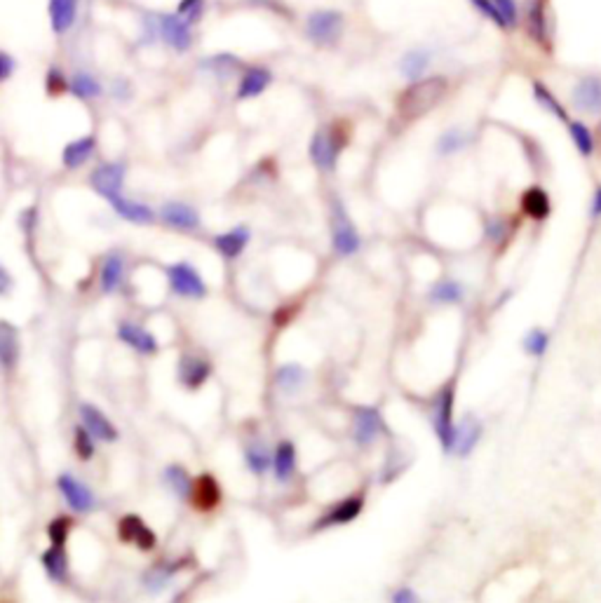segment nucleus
<instances>
[{"instance_id":"f257e3e1","label":"nucleus","mask_w":601,"mask_h":603,"mask_svg":"<svg viewBox=\"0 0 601 603\" xmlns=\"http://www.w3.org/2000/svg\"><path fill=\"white\" fill-rule=\"evenodd\" d=\"M446 89H449V82L442 76H427L414 80L398 97V104H395L398 116L402 117L404 123L420 120V117L437 108L439 101L446 97Z\"/></svg>"},{"instance_id":"f03ea898","label":"nucleus","mask_w":601,"mask_h":603,"mask_svg":"<svg viewBox=\"0 0 601 603\" xmlns=\"http://www.w3.org/2000/svg\"><path fill=\"white\" fill-rule=\"evenodd\" d=\"M351 127L348 120H336L332 125H324L313 135L308 146V155L315 164L317 172L332 174L341 160V153L351 144Z\"/></svg>"},{"instance_id":"7ed1b4c3","label":"nucleus","mask_w":601,"mask_h":603,"mask_svg":"<svg viewBox=\"0 0 601 603\" xmlns=\"http://www.w3.org/2000/svg\"><path fill=\"white\" fill-rule=\"evenodd\" d=\"M455 397H458V385H455V381L451 378V381L442 383V385L435 390V394L430 397V404H427L432 432H435V440H437L439 449H442L446 456H451V449H454Z\"/></svg>"},{"instance_id":"20e7f679","label":"nucleus","mask_w":601,"mask_h":603,"mask_svg":"<svg viewBox=\"0 0 601 603\" xmlns=\"http://www.w3.org/2000/svg\"><path fill=\"white\" fill-rule=\"evenodd\" d=\"M364 507H367V488L345 493L343 498L333 500L315 516V522L310 524V533H327L332 528L351 526L362 516Z\"/></svg>"},{"instance_id":"39448f33","label":"nucleus","mask_w":601,"mask_h":603,"mask_svg":"<svg viewBox=\"0 0 601 603\" xmlns=\"http://www.w3.org/2000/svg\"><path fill=\"white\" fill-rule=\"evenodd\" d=\"M388 434V422L380 406L355 404L351 409V444L357 451H371Z\"/></svg>"},{"instance_id":"423d86ee","label":"nucleus","mask_w":601,"mask_h":603,"mask_svg":"<svg viewBox=\"0 0 601 603\" xmlns=\"http://www.w3.org/2000/svg\"><path fill=\"white\" fill-rule=\"evenodd\" d=\"M54 487H57L59 496L66 503L73 515H92L97 507H99V498H97V493L85 484L82 479H78L76 475H70V472H61L57 475V481H54Z\"/></svg>"},{"instance_id":"0eeeda50","label":"nucleus","mask_w":601,"mask_h":603,"mask_svg":"<svg viewBox=\"0 0 601 603\" xmlns=\"http://www.w3.org/2000/svg\"><path fill=\"white\" fill-rule=\"evenodd\" d=\"M345 17L339 10H315L305 19V35L320 47H333L343 38Z\"/></svg>"},{"instance_id":"6e6552de","label":"nucleus","mask_w":601,"mask_h":603,"mask_svg":"<svg viewBox=\"0 0 601 603\" xmlns=\"http://www.w3.org/2000/svg\"><path fill=\"white\" fill-rule=\"evenodd\" d=\"M167 282L174 296L188 301H202L207 296V282L202 280L200 270L188 261H176V264L167 265Z\"/></svg>"},{"instance_id":"1a4fd4ad","label":"nucleus","mask_w":601,"mask_h":603,"mask_svg":"<svg viewBox=\"0 0 601 603\" xmlns=\"http://www.w3.org/2000/svg\"><path fill=\"white\" fill-rule=\"evenodd\" d=\"M332 246L333 252L343 258L355 256L362 246V237L357 233L355 223L351 221L345 207L341 205V199H333L332 205Z\"/></svg>"},{"instance_id":"9d476101","label":"nucleus","mask_w":601,"mask_h":603,"mask_svg":"<svg viewBox=\"0 0 601 603\" xmlns=\"http://www.w3.org/2000/svg\"><path fill=\"white\" fill-rule=\"evenodd\" d=\"M116 533L117 540H120L123 545L136 547L141 554H148V552L158 550V533H155V531H153L136 512H127V515H123L117 519Z\"/></svg>"},{"instance_id":"9b49d317","label":"nucleus","mask_w":601,"mask_h":603,"mask_svg":"<svg viewBox=\"0 0 601 603\" xmlns=\"http://www.w3.org/2000/svg\"><path fill=\"white\" fill-rule=\"evenodd\" d=\"M214 374V364L198 352H183L176 359V381L186 393H200Z\"/></svg>"},{"instance_id":"f8f14e48","label":"nucleus","mask_w":601,"mask_h":603,"mask_svg":"<svg viewBox=\"0 0 601 603\" xmlns=\"http://www.w3.org/2000/svg\"><path fill=\"white\" fill-rule=\"evenodd\" d=\"M524 29L538 47L552 52V23H549V0H526Z\"/></svg>"},{"instance_id":"ddd939ff","label":"nucleus","mask_w":601,"mask_h":603,"mask_svg":"<svg viewBox=\"0 0 601 603\" xmlns=\"http://www.w3.org/2000/svg\"><path fill=\"white\" fill-rule=\"evenodd\" d=\"M188 566V557H176V559H163V561L153 563L144 571L141 575V587L146 589V594L151 597H158V594L167 592L170 585L174 582V578L179 573H183Z\"/></svg>"},{"instance_id":"4468645a","label":"nucleus","mask_w":601,"mask_h":603,"mask_svg":"<svg viewBox=\"0 0 601 603\" xmlns=\"http://www.w3.org/2000/svg\"><path fill=\"white\" fill-rule=\"evenodd\" d=\"M188 503L193 505V510L200 515H211L221 507L223 488L214 472H200L198 477H193V488H191Z\"/></svg>"},{"instance_id":"2eb2a0df","label":"nucleus","mask_w":601,"mask_h":603,"mask_svg":"<svg viewBox=\"0 0 601 603\" xmlns=\"http://www.w3.org/2000/svg\"><path fill=\"white\" fill-rule=\"evenodd\" d=\"M78 418H80V425L92 434L97 444H116L120 440V432L113 425L111 418L106 416L104 411L97 404H92V402H82L78 406Z\"/></svg>"},{"instance_id":"dca6fc26","label":"nucleus","mask_w":601,"mask_h":603,"mask_svg":"<svg viewBox=\"0 0 601 603\" xmlns=\"http://www.w3.org/2000/svg\"><path fill=\"white\" fill-rule=\"evenodd\" d=\"M482 437H484V425H482V418H477L473 411L463 413L461 421H455V437H454V449H451V456L465 458L473 456L477 451V446L482 444Z\"/></svg>"},{"instance_id":"f3484780","label":"nucleus","mask_w":601,"mask_h":603,"mask_svg":"<svg viewBox=\"0 0 601 603\" xmlns=\"http://www.w3.org/2000/svg\"><path fill=\"white\" fill-rule=\"evenodd\" d=\"M270 475H273L275 484L286 487L292 484L298 475V446L296 441L289 437H282L277 444L273 446V460H270Z\"/></svg>"},{"instance_id":"a211bd4d","label":"nucleus","mask_w":601,"mask_h":603,"mask_svg":"<svg viewBox=\"0 0 601 603\" xmlns=\"http://www.w3.org/2000/svg\"><path fill=\"white\" fill-rule=\"evenodd\" d=\"M275 390L285 399H294L308 385V369L298 362H285L273 371Z\"/></svg>"},{"instance_id":"6ab92c4d","label":"nucleus","mask_w":601,"mask_h":603,"mask_svg":"<svg viewBox=\"0 0 601 603\" xmlns=\"http://www.w3.org/2000/svg\"><path fill=\"white\" fill-rule=\"evenodd\" d=\"M125 176H127L125 164L104 162L89 174V183H92V188L101 195V198L111 199L116 198V195H123Z\"/></svg>"},{"instance_id":"aec40b11","label":"nucleus","mask_w":601,"mask_h":603,"mask_svg":"<svg viewBox=\"0 0 601 603\" xmlns=\"http://www.w3.org/2000/svg\"><path fill=\"white\" fill-rule=\"evenodd\" d=\"M270 460H273V449L268 446V441L263 440L261 434L247 437V441L242 444V463H245L247 472L261 479L270 472Z\"/></svg>"},{"instance_id":"412c9836","label":"nucleus","mask_w":601,"mask_h":603,"mask_svg":"<svg viewBox=\"0 0 601 603\" xmlns=\"http://www.w3.org/2000/svg\"><path fill=\"white\" fill-rule=\"evenodd\" d=\"M117 339L123 340L129 350L139 352L144 357H153V355H158L160 352V340L155 339V334L136 322L117 324Z\"/></svg>"},{"instance_id":"4be33fe9","label":"nucleus","mask_w":601,"mask_h":603,"mask_svg":"<svg viewBox=\"0 0 601 603\" xmlns=\"http://www.w3.org/2000/svg\"><path fill=\"white\" fill-rule=\"evenodd\" d=\"M160 221H164L170 228L183 230V233H193L200 228V214L195 207L172 199L160 207Z\"/></svg>"},{"instance_id":"5701e85b","label":"nucleus","mask_w":601,"mask_h":603,"mask_svg":"<svg viewBox=\"0 0 601 603\" xmlns=\"http://www.w3.org/2000/svg\"><path fill=\"white\" fill-rule=\"evenodd\" d=\"M22 340L17 327L7 320H0V374L7 376L19 366Z\"/></svg>"},{"instance_id":"b1692460","label":"nucleus","mask_w":601,"mask_h":603,"mask_svg":"<svg viewBox=\"0 0 601 603\" xmlns=\"http://www.w3.org/2000/svg\"><path fill=\"white\" fill-rule=\"evenodd\" d=\"M160 35L163 41L176 50V52H186L188 47L193 45V33H191V23L183 22L179 14H163L158 22Z\"/></svg>"},{"instance_id":"393cba45","label":"nucleus","mask_w":601,"mask_h":603,"mask_svg":"<svg viewBox=\"0 0 601 603\" xmlns=\"http://www.w3.org/2000/svg\"><path fill=\"white\" fill-rule=\"evenodd\" d=\"M573 106L583 113H601V76H585L571 92Z\"/></svg>"},{"instance_id":"a878e982","label":"nucleus","mask_w":601,"mask_h":603,"mask_svg":"<svg viewBox=\"0 0 601 603\" xmlns=\"http://www.w3.org/2000/svg\"><path fill=\"white\" fill-rule=\"evenodd\" d=\"M41 566L45 575L54 585H69L70 580V561L66 547H47L41 554Z\"/></svg>"},{"instance_id":"bb28decb","label":"nucleus","mask_w":601,"mask_h":603,"mask_svg":"<svg viewBox=\"0 0 601 603\" xmlns=\"http://www.w3.org/2000/svg\"><path fill=\"white\" fill-rule=\"evenodd\" d=\"M251 240L249 228L245 226H235V228L226 230V233H219L214 237V249L219 252V256H223L226 261H235L245 254L247 245Z\"/></svg>"},{"instance_id":"cd10ccee","label":"nucleus","mask_w":601,"mask_h":603,"mask_svg":"<svg viewBox=\"0 0 601 603\" xmlns=\"http://www.w3.org/2000/svg\"><path fill=\"white\" fill-rule=\"evenodd\" d=\"M270 82H273L270 69H266V66H249V69L242 73V78H239L238 99L245 101L254 99V97H261V94L268 89Z\"/></svg>"},{"instance_id":"c85d7f7f","label":"nucleus","mask_w":601,"mask_h":603,"mask_svg":"<svg viewBox=\"0 0 601 603\" xmlns=\"http://www.w3.org/2000/svg\"><path fill=\"white\" fill-rule=\"evenodd\" d=\"M163 484L176 500L188 503V498H191V488H193V475H191L188 468H183L182 463H170L164 465L163 469Z\"/></svg>"},{"instance_id":"c756f323","label":"nucleus","mask_w":601,"mask_h":603,"mask_svg":"<svg viewBox=\"0 0 601 603\" xmlns=\"http://www.w3.org/2000/svg\"><path fill=\"white\" fill-rule=\"evenodd\" d=\"M47 14H50V29L54 33H69L78 17V0H50L47 3Z\"/></svg>"},{"instance_id":"7c9ffc66","label":"nucleus","mask_w":601,"mask_h":603,"mask_svg":"<svg viewBox=\"0 0 601 603\" xmlns=\"http://www.w3.org/2000/svg\"><path fill=\"white\" fill-rule=\"evenodd\" d=\"M123 280H125V258H123V254L111 252L108 256L104 258V264H101V270H99L101 293H106V296L116 293L117 289L123 287Z\"/></svg>"},{"instance_id":"2f4dec72","label":"nucleus","mask_w":601,"mask_h":603,"mask_svg":"<svg viewBox=\"0 0 601 603\" xmlns=\"http://www.w3.org/2000/svg\"><path fill=\"white\" fill-rule=\"evenodd\" d=\"M113 209L129 223H136V226H148V223L155 221V211L151 209L144 202H136V199H127L123 195H116V198L108 199Z\"/></svg>"},{"instance_id":"473e14b6","label":"nucleus","mask_w":601,"mask_h":603,"mask_svg":"<svg viewBox=\"0 0 601 603\" xmlns=\"http://www.w3.org/2000/svg\"><path fill=\"white\" fill-rule=\"evenodd\" d=\"M521 209L533 221H545L549 217V211H552V202H549V195L545 193L543 188L531 186L521 193Z\"/></svg>"},{"instance_id":"72a5a7b5","label":"nucleus","mask_w":601,"mask_h":603,"mask_svg":"<svg viewBox=\"0 0 601 603\" xmlns=\"http://www.w3.org/2000/svg\"><path fill=\"white\" fill-rule=\"evenodd\" d=\"M94 148H97V139H94L92 135L69 141L64 146V151H61V162H64V167H69V170L82 167V164L92 158Z\"/></svg>"},{"instance_id":"f704fd0d","label":"nucleus","mask_w":601,"mask_h":603,"mask_svg":"<svg viewBox=\"0 0 601 603\" xmlns=\"http://www.w3.org/2000/svg\"><path fill=\"white\" fill-rule=\"evenodd\" d=\"M407 468H408V458L407 453H404V449L398 444H392L386 451L383 463H380L379 484H392V481H398Z\"/></svg>"},{"instance_id":"c9c22d12","label":"nucleus","mask_w":601,"mask_h":603,"mask_svg":"<svg viewBox=\"0 0 601 603\" xmlns=\"http://www.w3.org/2000/svg\"><path fill=\"white\" fill-rule=\"evenodd\" d=\"M427 299L435 305H458L465 301V287L458 280L446 277V280H439L437 284H432Z\"/></svg>"},{"instance_id":"e433bc0d","label":"nucleus","mask_w":601,"mask_h":603,"mask_svg":"<svg viewBox=\"0 0 601 603\" xmlns=\"http://www.w3.org/2000/svg\"><path fill=\"white\" fill-rule=\"evenodd\" d=\"M430 61L432 54L427 52V50H411V52H407L402 57L399 69H402V76L411 78V80H420L423 73L427 70V66H430Z\"/></svg>"},{"instance_id":"4c0bfd02","label":"nucleus","mask_w":601,"mask_h":603,"mask_svg":"<svg viewBox=\"0 0 601 603\" xmlns=\"http://www.w3.org/2000/svg\"><path fill=\"white\" fill-rule=\"evenodd\" d=\"M69 89L73 97H78V99H97V97L104 94L101 82L94 76H89V73H85V70H78L76 76H73V80H70Z\"/></svg>"},{"instance_id":"58836bf2","label":"nucleus","mask_w":601,"mask_h":603,"mask_svg":"<svg viewBox=\"0 0 601 603\" xmlns=\"http://www.w3.org/2000/svg\"><path fill=\"white\" fill-rule=\"evenodd\" d=\"M568 136H571L573 146L578 148V153L583 158H590L592 153H595L596 148L595 135H592V129L585 123H580V120H571V123H568Z\"/></svg>"},{"instance_id":"ea45409f","label":"nucleus","mask_w":601,"mask_h":603,"mask_svg":"<svg viewBox=\"0 0 601 603\" xmlns=\"http://www.w3.org/2000/svg\"><path fill=\"white\" fill-rule=\"evenodd\" d=\"M521 348H524V352L529 355V357L540 359L549 348V334L543 327L529 329L524 336V340H521Z\"/></svg>"},{"instance_id":"a19ab883","label":"nucleus","mask_w":601,"mask_h":603,"mask_svg":"<svg viewBox=\"0 0 601 603\" xmlns=\"http://www.w3.org/2000/svg\"><path fill=\"white\" fill-rule=\"evenodd\" d=\"M73 453H76L80 463H89L97 456V441H94V437L88 430L82 428L80 422L73 428Z\"/></svg>"},{"instance_id":"79ce46f5","label":"nucleus","mask_w":601,"mask_h":603,"mask_svg":"<svg viewBox=\"0 0 601 603\" xmlns=\"http://www.w3.org/2000/svg\"><path fill=\"white\" fill-rule=\"evenodd\" d=\"M70 531H73V522L70 516H54L52 522L47 524V540L52 547H66L70 538Z\"/></svg>"},{"instance_id":"37998d69","label":"nucleus","mask_w":601,"mask_h":603,"mask_svg":"<svg viewBox=\"0 0 601 603\" xmlns=\"http://www.w3.org/2000/svg\"><path fill=\"white\" fill-rule=\"evenodd\" d=\"M533 97H536V101L540 106H543L545 111L552 113L555 117H559V120H567V108L561 106V101L557 99L555 94L549 92L548 88H545L543 82H533Z\"/></svg>"},{"instance_id":"c03bdc74","label":"nucleus","mask_w":601,"mask_h":603,"mask_svg":"<svg viewBox=\"0 0 601 603\" xmlns=\"http://www.w3.org/2000/svg\"><path fill=\"white\" fill-rule=\"evenodd\" d=\"M465 144H467L465 132H463L461 127H451L437 139V153L439 155H454V153L463 151Z\"/></svg>"},{"instance_id":"a18cd8bd","label":"nucleus","mask_w":601,"mask_h":603,"mask_svg":"<svg viewBox=\"0 0 601 603\" xmlns=\"http://www.w3.org/2000/svg\"><path fill=\"white\" fill-rule=\"evenodd\" d=\"M204 66L216 73V76H233L235 70L239 69V59L233 57V54H216V57L207 59Z\"/></svg>"},{"instance_id":"49530a36","label":"nucleus","mask_w":601,"mask_h":603,"mask_svg":"<svg viewBox=\"0 0 601 603\" xmlns=\"http://www.w3.org/2000/svg\"><path fill=\"white\" fill-rule=\"evenodd\" d=\"M204 12V0H179L176 5V14L183 19L186 23H195L202 19Z\"/></svg>"},{"instance_id":"de8ad7c7","label":"nucleus","mask_w":601,"mask_h":603,"mask_svg":"<svg viewBox=\"0 0 601 603\" xmlns=\"http://www.w3.org/2000/svg\"><path fill=\"white\" fill-rule=\"evenodd\" d=\"M514 230V223H508L502 221V218H491L489 223H486V237H489L491 242H505L512 235Z\"/></svg>"},{"instance_id":"09e8293b","label":"nucleus","mask_w":601,"mask_h":603,"mask_svg":"<svg viewBox=\"0 0 601 603\" xmlns=\"http://www.w3.org/2000/svg\"><path fill=\"white\" fill-rule=\"evenodd\" d=\"M45 88L50 97H57V94H61L69 89V82H66L64 73H61L59 66H50V70H47V78H45Z\"/></svg>"},{"instance_id":"8fccbe9b","label":"nucleus","mask_w":601,"mask_h":603,"mask_svg":"<svg viewBox=\"0 0 601 603\" xmlns=\"http://www.w3.org/2000/svg\"><path fill=\"white\" fill-rule=\"evenodd\" d=\"M493 5H496L498 14L505 22V29H512L517 26V17H520V12H517V3L514 0H493Z\"/></svg>"},{"instance_id":"3c124183","label":"nucleus","mask_w":601,"mask_h":603,"mask_svg":"<svg viewBox=\"0 0 601 603\" xmlns=\"http://www.w3.org/2000/svg\"><path fill=\"white\" fill-rule=\"evenodd\" d=\"M470 3H473V5H474V10H477L479 14H484V17L489 19V22H493V23H496L498 29L508 31V29H505V22H502V19H501V14H498L496 5H493V0H470Z\"/></svg>"},{"instance_id":"603ef678","label":"nucleus","mask_w":601,"mask_h":603,"mask_svg":"<svg viewBox=\"0 0 601 603\" xmlns=\"http://www.w3.org/2000/svg\"><path fill=\"white\" fill-rule=\"evenodd\" d=\"M390 603H420V597L411 587H398V589L390 594Z\"/></svg>"},{"instance_id":"864d4df0","label":"nucleus","mask_w":601,"mask_h":603,"mask_svg":"<svg viewBox=\"0 0 601 603\" xmlns=\"http://www.w3.org/2000/svg\"><path fill=\"white\" fill-rule=\"evenodd\" d=\"M296 312H298V305H282L280 311L273 315V322L277 324L280 329L286 327V324L292 322L294 317H296Z\"/></svg>"},{"instance_id":"5fc2aeb1","label":"nucleus","mask_w":601,"mask_h":603,"mask_svg":"<svg viewBox=\"0 0 601 603\" xmlns=\"http://www.w3.org/2000/svg\"><path fill=\"white\" fill-rule=\"evenodd\" d=\"M12 73H14V59L0 50V80H7Z\"/></svg>"},{"instance_id":"6e6d98bb","label":"nucleus","mask_w":601,"mask_h":603,"mask_svg":"<svg viewBox=\"0 0 601 603\" xmlns=\"http://www.w3.org/2000/svg\"><path fill=\"white\" fill-rule=\"evenodd\" d=\"M12 289V275L7 273V268L0 264V293H7Z\"/></svg>"},{"instance_id":"4d7b16f0","label":"nucleus","mask_w":601,"mask_h":603,"mask_svg":"<svg viewBox=\"0 0 601 603\" xmlns=\"http://www.w3.org/2000/svg\"><path fill=\"white\" fill-rule=\"evenodd\" d=\"M590 217H592V218H599V217H601V186L596 188V190H595V195H592Z\"/></svg>"},{"instance_id":"13d9d810","label":"nucleus","mask_w":601,"mask_h":603,"mask_svg":"<svg viewBox=\"0 0 601 603\" xmlns=\"http://www.w3.org/2000/svg\"><path fill=\"white\" fill-rule=\"evenodd\" d=\"M595 141H596V144H599V146H601V123H599V127H596V135H595Z\"/></svg>"}]
</instances>
